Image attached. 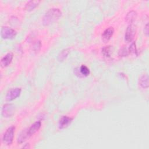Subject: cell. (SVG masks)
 <instances>
[{
	"label": "cell",
	"mask_w": 149,
	"mask_h": 149,
	"mask_svg": "<svg viewBox=\"0 0 149 149\" xmlns=\"http://www.w3.org/2000/svg\"><path fill=\"white\" fill-rule=\"evenodd\" d=\"M62 12L58 8L49 9L44 15L42 23L44 26H48L56 22L61 16Z\"/></svg>",
	"instance_id": "6da1fadb"
},
{
	"label": "cell",
	"mask_w": 149,
	"mask_h": 149,
	"mask_svg": "<svg viewBox=\"0 0 149 149\" xmlns=\"http://www.w3.org/2000/svg\"><path fill=\"white\" fill-rule=\"evenodd\" d=\"M15 130V127L14 126H11L6 129L2 136V141L3 143L6 145H10L12 143L14 137Z\"/></svg>",
	"instance_id": "7a4b0ae2"
},
{
	"label": "cell",
	"mask_w": 149,
	"mask_h": 149,
	"mask_svg": "<svg viewBox=\"0 0 149 149\" xmlns=\"http://www.w3.org/2000/svg\"><path fill=\"white\" fill-rule=\"evenodd\" d=\"M1 36L3 39H13L16 36V31L10 27L3 26L1 29Z\"/></svg>",
	"instance_id": "3957f363"
},
{
	"label": "cell",
	"mask_w": 149,
	"mask_h": 149,
	"mask_svg": "<svg viewBox=\"0 0 149 149\" xmlns=\"http://www.w3.org/2000/svg\"><path fill=\"white\" fill-rule=\"evenodd\" d=\"M15 106L12 104H6L2 108V115L3 117L8 118L12 116L15 113Z\"/></svg>",
	"instance_id": "277c9868"
},
{
	"label": "cell",
	"mask_w": 149,
	"mask_h": 149,
	"mask_svg": "<svg viewBox=\"0 0 149 149\" xmlns=\"http://www.w3.org/2000/svg\"><path fill=\"white\" fill-rule=\"evenodd\" d=\"M21 93V88H14L10 89L6 94V100L8 101H11L17 97H18Z\"/></svg>",
	"instance_id": "5b68a950"
},
{
	"label": "cell",
	"mask_w": 149,
	"mask_h": 149,
	"mask_svg": "<svg viewBox=\"0 0 149 149\" xmlns=\"http://www.w3.org/2000/svg\"><path fill=\"white\" fill-rule=\"evenodd\" d=\"M135 35V29L134 26L130 24H129L125 31V39L127 42H131Z\"/></svg>",
	"instance_id": "8992f818"
},
{
	"label": "cell",
	"mask_w": 149,
	"mask_h": 149,
	"mask_svg": "<svg viewBox=\"0 0 149 149\" xmlns=\"http://www.w3.org/2000/svg\"><path fill=\"white\" fill-rule=\"evenodd\" d=\"M73 118L68 116H62L58 122V127L60 129L66 128L72 123Z\"/></svg>",
	"instance_id": "52a82bcc"
},
{
	"label": "cell",
	"mask_w": 149,
	"mask_h": 149,
	"mask_svg": "<svg viewBox=\"0 0 149 149\" xmlns=\"http://www.w3.org/2000/svg\"><path fill=\"white\" fill-rule=\"evenodd\" d=\"M114 33V29L113 27H109L105 29L102 34V40L104 42H108Z\"/></svg>",
	"instance_id": "ba28073f"
},
{
	"label": "cell",
	"mask_w": 149,
	"mask_h": 149,
	"mask_svg": "<svg viewBox=\"0 0 149 149\" xmlns=\"http://www.w3.org/2000/svg\"><path fill=\"white\" fill-rule=\"evenodd\" d=\"M13 59V54L9 52L3 56L1 59V65L2 67H6L11 63Z\"/></svg>",
	"instance_id": "9c48e42d"
},
{
	"label": "cell",
	"mask_w": 149,
	"mask_h": 149,
	"mask_svg": "<svg viewBox=\"0 0 149 149\" xmlns=\"http://www.w3.org/2000/svg\"><path fill=\"white\" fill-rule=\"evenodd\" d=\"M41 126V123L40 121H37L34 122L33 124L31 125V126L29 128H27L28 134L29 136L30 137L33 134H34L36 132H37L40 128Z\"/></svg>",
	"instance_id": "30bf717a"
},
{
	"label": "cell",
	"mask_w": 149,
	"mask_h": 149,
	"mask_svg": "<svg viewBox=\"0 0 149 149\" xmlns=\"http://www.w3.org/2000/svg\"><path fill=\"white\" fill-rule=\"evenodd\" d=\"M139 85L143 88L148 87V76L147 73L143 74L139 78Z\"/></svg>",
	"instance_id": "8fae6325"
},
{
	"label": "cell",
	"mask_w": 149,
	"mask_h": 149,
	"mask_svg": "<svg viewBox=\"0 0 149 149\" xmlns=\"http://www.w3.org/2000/svg\"><path fill=\"white\" fill-rule=\"evenodd\" d=\"M30 136L28 134V131L27 129L23 130L18 135L17 137V142L19 144L23 143L27 138H29Z\"/></svg>",
	"instance_id": "7c38bea8"
},
{
	"label": "cell",
	"mask_w": 149,
	"mask_h": 149,
	"mask_svg": "<svg viewBox=\"0 0 149 149\" xmlns=\"http://www.w3.org/2000/svg\"><path fill=\"white\" fill-rule=\"evenodd\" d=\"M40 1H30L26 3L25 9L28 11H31L35 9L40 3Z\"/></svg>",
	"instance_id": "4fadbf2b"
},
{
	"label": "cell",
	"mask_w": 149,
	"mask_h": 149,
	"mask_svg": "<svg viewBox=\"0 0 149 149\" xmlns=\"http://www.w3.org/2000/svg\"><path fill=\"white\" fill-rule=\"evenodd\" d=\"M136 17H137L136 12L134 10H131L127 13L125 17V20L127 23L131 24L135 20Z\"/></svg>",
	"instance_id": "5bb4252c"
},
{
	"label": "cell",
	"mask_w": 149,
	"mask_h": 149,
	"mask_svg": "<svg viewBox=\"0 0 149 149\" xmlns=\"http://www.w3.org/2000/svg\"><path fill=\"white\" fill-rule=\"evenodd\" d=\"M69 51H70L69 48H66L62 50L58 56V60L60 62L63 61L68 55Z\"/></svg>",
	"instance_id": "9a60e30c"
},
{
	"label": "cell",
	"mask_w": 149,
	"mask_h": 149,
	"mask_svg": "<svg viewBox=\"0 0 149 149\" xmlns=\"http://www.w3.org/2000/svg\"><path fill=\"white\" fill-rule=\"evenodd\" d=\"M102 54L105 57H110L111 52V46L107 45L102 48L101 49Z\"/></svg>",
	"instance_id": "2e32d148"
},
{
	"label": "cell",
	"mask_w": 149,
	"mask_h": 149,
	"mask_svg": "<svg viewBox=\"0 0 149 149\" xmlns=\"http://www.w3.org/2000/svg\"><path fill=\"white\" fill-rule=\"evenodd\" d=\"M80 72L83 76H87L90 74V70L89 69L84 65H82L80 68Z\"/></svg>",
	"instance_id": "e0dca14e"
},
{
	"label": "cell",
	"mask_w": 149,
	"mask_h": 149,
	"mask_svg": "<svg viewBox=\"0 0 149 149\" xmlns=\"http://www.w3.org/2000/svg\"><path fill=\"white\" fill-rule=\"evenodd\" d=\"M128 51H129V53L134 54H136V55H137V48H136L135 42H133L130 44V45L129 46Z\"/></svg>",
	"instance_id": "ac0fdd59"
},
{
	"label": "cell",
	"mask_w": 149,
	"mask_h": 149,
	"mask_svg": "<svg viewBox=\"0 0 149 149\" xmlns=\"http://www.w3.org/2000/svg\"><path fill=\"white\" fill-rule=\"evenodd\" d=\"M129 54V51L125 47L121 48L119 51V55L120 56H126Z\"/></svg>",
	"instance_id": "d6986e66"
},
{
	"label": "cell",
	"mask_w": 149,
	"mask_h": 149,
	"mask_svg": "<svg viewBox=\"0 0 149 149\" xmlns=\"http://www.w3.org/2000/svg\"><path fill=\"white\" fill-rule=\"evenodd\" d=\"M41 48V42L40 41H37L33 45V49L36 52H38Z\"/></svg>",
	"instance_id": "ffe728a7"
},
{
	"label": "cell",
	"mask_w": 149,
	"mask_h": 149,
	"mask_svg": "<svg viewBox=\"0 0 149 149\" xmlns=\"http://www.w3.org/2000/svg\"><path fill=\"white\" fill-rule=\"evenodd\" d=\"M144 33L147 36H148V23L146 25V26L144 27Z\"/></svg>",
	"instance_id": "44dd1931"
}]
</instances>
